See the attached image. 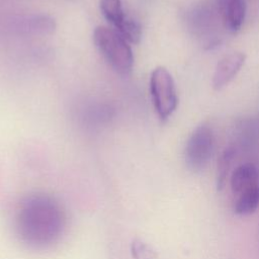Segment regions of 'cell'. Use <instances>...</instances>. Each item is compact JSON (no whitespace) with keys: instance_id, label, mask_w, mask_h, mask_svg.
Segmentation results:
<instances>
[{"instance_id":"1","label":"cell","mask_w":259,"mask_h":259,"mask_svg":"<svg viewBox=\"0 0 259 259\" xmlns=\"http://www.w3.org/2000/svg\"><path fill=\"white\" fill-rule=\"evenodd\" d=\"M66 226L65 212L52 196L35 193L25 197L15 215L20 241L31 249H47L57 243Z\"/></svg>"},{"instance_id":"2","label":"cell","mask_w":259,"mask_h":259,"mask_svg":"<svg viewBox=\"0 0 259 259\" xmlns=\"http://www.w3.org/2000/svg\"><path fill=\"white\" fill-rule=\"evenodd\" d=\"M93 41L98 52L117 74L128 75L134 66V53L131 44L115 29L108 26H97L93 32Z\"/></svg>"},{"instance_id":"3","label":"cell","mask_w":259,"mask_h":259,"mask_svg":"<svg viewBox=\"0 0 259 259\" xmlns=\"http://www.w3.org/2000/svg\"><path fill=\"white\" fill-rule=\"evenodd\" d=\"M219 20L222 21L217 8L205 3L193 5L186 12L189 31L208 49L220 44Z\"/></svg>"},{"instance_id":"4","label":"cell","mask_w":259,"mask_h":259,"mask_svg":"<svg viewBox=\"0 0 259 259\" xmlns=\"http://www.w3.org/2000/svg\"><path fill=\"white\" fill-rule=\"evenodd\" d=\"M150 92L158 116L165 120L176 109L178 99L174 80L164 67L153 70L150 77Z\"/></svg>"},{"instance_id":"5","label":"cell","mask_w":259,"mask_h":259,"mask_svg":"<svg viewBox=\"0 0 259 259\" xmlns=\"http://www.w3.org/2000/svg\"><path fill=\"white\" fill-rule=\"evenodd\" d=\"M214 151V136L205 124L197 126L187 140L184 161L187 168L194 173L201 172L210 161Z\"/></svg>"},{"instance_id":"6","label":"cell","mask_w":259,"mask_h":259,"mask_svg":"<svg viewBox=\"0 0 259 259\" xmlns=\"http://www.w3.org/2000/svg\"><path fill=\"white\" fill-rule=\"evenodd\" d=\"M245 55L241 52H232L225 55L217 64L211 84L214 90H221L228 85L241 70L245 63Z\"/></svg>"},{"instance_id":"7","label":"cell","mask_w":259,"mask_h":259,"mask_svg":"<svg viewBox=\"0 0 259 259\" xmlns=\"http://www.w3.org/2000/svg\"><path fill=\"white\" fill-rule=\"evenodd\" d=\"M217 10L227 30H240L246 16L245 0H217Z\"/></svg>"},{"instance_id":"8","label":"cell","mask_w":259,"mask_h":259,"mask_svg":"<svg viewBox=\"0 0 259 259\" xmlns=\"http://www.w3.org/2000/svg\"><path fill=\"white\" fill-rule=\"evenodd\" d=\"M259 184V171L252 163H244L238 166L231 175L230 185L234 194L242 192Z\"/></svg>"},{"instance_id":"9","label":"cell","mask_w":259,"mask_h":259,"mask_svg":"<svg viewBox=\"0 0 259 259\" xmlns=\"http://www.w3.org/2000/svg\"><path fill=\"white\" fill-rule=\"evenodd\" d=\"M99 6L104 18L117 32H120L130 19H132L125 13L120 0H100Z\"/></svg>"},{"instance_id":"10","label":"cell","mask_w":259,"mask_h":259,"mask_svg":"<svg viewBox=\"0 0 259 259\" xmlns=\"http://www.w3.org/2000/svg\"><path fill=\"white\" fill-rule=\"evenodd\" d=\"M259 206V184L237 195L234 210L237 214L248 215Z\"/></svg>"},{"instance_id":"11","label":"cell","mask_w":259,"mask_h":259,"mask_svg":"<svg viewBox=\"0 0 259 259\" xmlns=\"http://www.w3.org/2000/svg\"><path fill=\"white\" fill-rule=\"evenodd\" d=\"M235 156H236L235 148L228 147L222 152V154L218 160L215 183H217V188L219 191L222 190L226 184V181L228 179Z\"/></svg>"}]
</instances>
